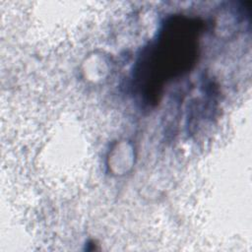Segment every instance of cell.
Masks as SVG:
<instances>
[{"instance_id":"6da1fadb","label":"cell","mask_w":252,"mask_h":252,"mask_svg":"<svg viewBox=\"0 0 252 252\" xmlns=\"http://www.w3.org/2000/svg\"><path fill=\"white\" fill-rule=\"evenodd\" d=\"M201 28L198 19L184 16H173L165 21L157 39L138 60L135 78L144 95L157 101L164 84L194 65Z\"/></svg>"}]
</instances>
